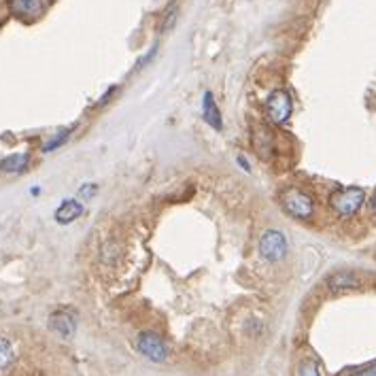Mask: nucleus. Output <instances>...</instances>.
I'll use <instances>...</instances> for the list:
<instances>
[{
  "instance_id": "obj_1",
  "label": "nucleus",
  "mask_w": 376,
  "mask_h": 376,
  "mask_svg": "<svg viewBox=\"0 0 376 376\" xmlns=\"http://www.w3.org/2000/svg\"><path fill=\"white\" fill-rule=\"evenodd\" d=\"M366 202V191L361 187H343L330 194V209L338 217H353Z\"/></svg>"
},
{
  "instance_id": "obj_2",
  "label": "nucleus",
  "mask_w": 376,
  "mask_h": 376,
  "mask_svg": "<svg viewBox=\"0 0 376 376\" xmlns=\"http://www.w3.org/2000/svg\"><path fill=\"white\" fill-rule=\"evenodd\" d=\"M281 207L296 219H309L315 213V202L304 189L287 187L281 194Z\"/></svg>"
},
{
  "instance_id": "obj_3",
  "label": "nucleus",
  "mask_w": 376,
  "mask_h": 376,
  "mask_svg": "<svg viewBox=\"0 0 376 376\" xmlns=\"http://www.w3.org/2000/svg\"><path fill=\"white\" fill-rule=\"evenodd\" d=\"M287 238L279 230H266L259 238V255L266 262H281L287 255Z\"/></svg>"
},
{
  "instance_id": "obj_4",
  "label": "nucleus",
  "mask_w": 376,
  "mask_h": 376,
  "mask_svg": "<svg viewBox=\"0 0 376 376\" xmlns=\"http://www.w3.org/2000/svg\"><path fill=\"white\" fill-rule=\"evenodd\" d=\"M266 113L270 117L272 123L277 126H283L289 121L291 113H293V102H291V96L285 92V89H277L272 92L266 100Z\"/></svg>"
},
{
  "instance_id": "obj_5",
  "label": "nucleus",
  "mask_w": 376,
  "mask_h": 376,
  "mask_svg": "<svg viewBox=\"0 0 376 376\" xmlns=\"http://www.w3.org/2000/svg\"><path fill=\"white\" fill-rule=\"evenodd\" d=\"M136 347H139V351L147 359H151L155 364H162V361L168 359V349L164 345V340L157 334H153V332H143L139 336V343H136Z\"/></svg>"
},
{
  "instance_id": "obj_6",
  "label": "nucleus",
  "mask_w": 376,
  "mask_h": 376,
  "mask_svg": "<svg viewBox=\"0 0 376 376\" xmlns=\"http://www.w3.org/2000/svg\"><path fill=\"white\" fill-rule=\"evenodd\" d=\"M251 141H253V149L262 160H272L275 155V139L266 126H253L251 130Z\"/></svg>"
},
{
  "instance_id": "obj_7",
  "label": "nucleus",
  "mask_w": 376,
  "mask_h": 376,
  "mask_svg": "<svg viewBox=\"0 0 376 376\" xmlns=\"http://www.w3.org/2000/svg\"><path fill=\"white\" fill-rule=\"evenodd\" d=\"M49 327L60 334L62 338H71L75 334V327H77V321H75V315L68 313V311H55L51 317H49Z\"/></svg>"
},
{
  "instance_id": "obj_8",
  "label": "nucleus",
  "mask_w": 376,
  "mask_h": 376,
  "mask_svg": "<svg viewBox=\"0 0 376 376\" xmlns=\"http://www.w3.org/2000/svg\"><path fill=\"white\" fill-rule=\"evenodd\" d=\"M327 287H330L334 293L357 289V287H359V279H357L355 272H351V270H338V272H334V275L327 279Z\"/></svg>"
},
{
  "instance_id": "obj_9",
  "label": "nucleus",
  "mask_w": 376,
  "mask_h": 376,
  "mask_svg": "<svg viewBox=\"0 0 376 376\" xmlns=\"http://www.w3.org/2000/svg\"><path fill=\"white\" fill-rule=\"evenodd\" d=\"M81 215H83V204L79 200H64L55 211V221L62 225H68L75 219H79Z\"/></svg>"
},
{
  "instance_id": "obj_10",
  "label": "nucleus",
  "mask_w": 376,
  "mask_h": 376,
  "mask_svg": "<svg viewBox=\"0 0 376 376\" xmlns=\"http://www.w3.org/2000/svg\"><path fill=\"white\" fill-rule=\"evenodd\" d=\"M202 115H204V121H207L211 128L215 130H221L223 128V117H221V111L217 107V102L213 98L211 92L204 94V100H202Z\"/></svg>"
},
{
  "instance_id": "obj_11",
  "label": "nucleus",
  "mask_w": 376,
  "mask_h": 376,
  "mask_svg": "<svg viewBox=\"0 0 376 376\" xmlns=\"http://www.w3.org/2000/svg\"><path fill=\"white\" fill-rule=\"evenodd\" d=\"M9 7H11L13 15H17L22 19H30L34 15H39V11H41L39 0H9Z\"/></svg>"
},
{
  "instance_id": "obj_12",
  "label": "nucleus",
  "mask_w": 376,
  "mask_h": 376,
  "mask_svg": "<svg viewBox=\"0 0 376 376\" xmlns=\"http://www.w3.org/2000/svg\"><path fill=\"white\" fill-rule=\"evenodd\" d=\"M30 162L28 153H17V155H9L0 162V173H24L26 166Z\"/></svg>"
},
{
  "instance_id": "obj_13",
  "label": "nucleus",
  "mask_w": 376,
  "mask_h": 376,
  "mask_svg": "<svg viewBox=\"0 0 376 376\" xmlns=\"http://www.w3.org/2000/svg\"><path fill=\"white\" fill-rule=\"evenodd\" d=\"M15 359V351H13V345L9 343L7 338L0 336V370H7Z\"/></svg>"
},
{
  "instance_id": "obj_14",
  "label": "nucleus",
  "mask_w": 376,
  "mask_h": 376,
  "mask_svg": "<svg viewBox=\"0 0 376 376\" xmlns=\"http://www.w3.org/2000/svg\"><path fill=\"white\" fill-rule=\"evenodd\" d=\"M177 13H179V3L175 0V3H170V5L166 7V11H164V15H162V22H160V30H162V32H166V30H170V28L175 26Z\"/></svg>"
},
{
  "instance_id": "obj_15",
  "label": "nucleus",
  "mask_w": 376,
  "mask_h": 376,
  "mask_svg": "<svg viewBox=\"0 0 376 376\" xmlns=\"http://www.w3.org/2000/svg\"><path fill=\"white\" fill-rule=\"evenodd\" d=\"M73 130H75V126H71V128H66V130H60L51 141H47V145L43 147V151H53V149H58V147H62L66 141H68V136L73 134Z\"/></svg>"
},
{
  "instance_id": "obj_16",
  "label": "nucleus",
  "mask_w": 376,
  "mask_h": 376,
  "mask_svg": "<svg viewBox=\"0 0 376 376\" xmlns=\"http://www.w3.org/2000/svg\"><path fill=\"white\" fill-rule=\"evenodd\" d=\"M100 255H102V262H105V264H117V259H119V247H117L115 243H105V245H102Z\"/></svg>"
},
{
  "instance_id": "obj_17",
  "label": "nucleus",
  "mask_w": 376,
  "mask_h": 376,
  "mask_svg": "<svg viewBox=\"0 0 376 376\" xmlns=\"http://www.w3.org/2000/svg\"><path fill=\"white\" fill-rule=\"evenodd\" d=\"M298 376H321L317 361H313V359L302 361V364H300V368H298Z\"/></svg>"
},
{
  "instance_id": "obj_18",
  "label": "nucleus",
  "mask_w": 376,
  "mask_h": 376,
  "mask_svg": "<svg viewBox=\"0 0 376 376\" xmlns=\"http://www.w3.org/2000/svg\"><path fill=\"white\" fill-rule=\"evenodd\" d=\"M96 191H98V187H96V185H92V183H85V185H81V189H79V196H81L83 200H89L92 196H96Z\"/></svg>"
},
{
  "instance_id": "obj_19",
  "label": "nucleus",
  "mask_w": 376,
  "mask_h": 376,
  "mask_svg": "<svg viewBox=\"0 0 376 376\" xmlns=\"http://www.w3.org/2000/svg\"><path fill=\"white\" fill-rule=\"evenodd\" d=\"M353 376H376V366H374V368H368V370H361V372H357V374H353Z\"/></svg>"
},
{
  "instance_id": "obj_20",
  "label": "nucleus",
  "mask_w": 376,
  "mask_h": 376,
  "mask_svg": "<svg viewBox=\"0 0 376 376\" xmlns=\"http://www.w3.org/2000/svg\"><path fill=\"white\" fill-rule=\"evenodd\" d=\"M370 207H372V211H374V213H376V196H374V198H372V204H370Z\"/></svg>"
}]
</instances>
